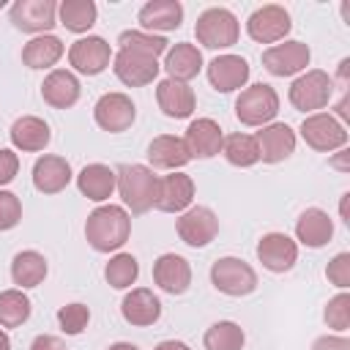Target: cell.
<instances>
[{
	"label": "cell",
	"instance_id": "obj_1",
	"mask_svg": "<svg viewBox=\"0 0 350 350\" xmlns=\"http://www.w3.org/2000/svg\"><path fill=\"white\" fill-rule=\"evenodd\" d=\"M131 235V216L120 205H101L85 221V238L96 252H115Z\"/></svg>",
	"mask_w": 350,
	"mask_h": 350
},
{
	"label": "cell",
	"instance_id": "obj_2",
	"mask_svg": "<svg viewBox=\"0 0 350 350\" xmlns=\"http://www.w3.org/2000/svg\"><path fill=\"white\" fill-rule=\"evenodd\" d=\"M115 175H118V191H120L126 208H131V213L139 216V213L153 208L159 178L153 175L150 167H145V164H120Z\"/></svg>",
	"mask_w": 350,
	"mask_h": 350
},
{
	"label": "cell",
	"instance_id": "obj_3",
	"mask_svg": "<svg viewBox=\"0 0 350 350\" xmlns=\"http://www.w3.org/2000/svg\"><path fill=\"white\" fill-rule=\"evenodd\" d=\"M194 36H197V44H202L208 49H227V46L238 44L241 25H238V19L230 8L213 5V8H205L197 16Z\"/></svg>",
	"mask_w": 350,
	"mask_h": 350
},
{
	"label": "cell",
	"instance_id": "obj_4",
	"mask_svg": "<svg viewBox=\"0 0 350 350\" xmlns=\"http://www.w3.org/2000/svg\"><path fill=\"white\" fill-rule=\"evenodd\" d=\"M276 112H279V93L265 82L243 88L241 96L235 98V118L243 126H268L276 118Z\"/></svg>",
	"mask_w": 350,
	"mask_h": 350
},
{
	"label": "cell",
	"instance_id": "obj_5",
	"mask_svg": "<svg viewBox=\"0 0 350 350\" xmlns=\"http://www.w3.org/2000/svg\"><path fill=\"white\" fill-rule=\"evenodd\" d=\"M211 282L219 293L232 295V298H241L257 290V273L241 257H219L211 265Z\"/></svg>",
	"mask_w": 350,
	"mask_h": 350
},
{
	"label": "cell",
	"instance_id": "obj_6",
	"mask_svg": "<svg viewBox=\"0 0 350 350\" xmlns=\"http://www.w3.org/2000/svg\"><path fill=\"white\" fill-rule=\"evenodd\" d=\"M334 96V79L320 71V68H312L306 74H301L298 79H293L290 85V104L298 109V112H317L323 109Z\"/></svg>",
	"mask_w": 350,
	"mask_h": 350
},
{
	"label": "cell",
	"instance_id": "obj_7",
	"mask_svg": "<svg viewBox=\"0 0 350 350\" xmlns=\"http://www.w3.org/2000/svg\"><path fill=\"white\" fill-rule=\"evenodd\" d=\"M301 137L309 148H314L320 153H331V150L347 145V129L328 112L306 115L301 123Z\"/></svg>",
	"mask_w": 350,
	"mask_h": 350
},
{
	"label": "cell",
	"instance_id": "obj_8",
	"mask_svg": "<svg viewBox=\"0 0 350 350\" xmlns=\"http://www.w3.org/2000/svg\"><path fill=\"white\" fill-rule=\"evenodd\" d=\"M290 27H293L290 14L284 11V5H276V3L260 5L246 19V33L257 44H276L290 33Z\"/></svg>",
	"mask_w": 350,
	"mask_h": 350
},
{
	"label": "cell",
	"instance_id": "obj_9",
	"mask_svg": "<svg viewBox=\"0 0 350 350\" xmlns=\"http://www.w3.org/2000/svg\"><path fill=\"white\" fill-rule=\"evenodd\" d=\"M57 3L55 0H16L11 5V22L22 33L46 36L57 22Z\"/></svg>",
	"mask_w": 350,
	"mask_h": 350
},
{
	"label": "cell",
	"instance_id": "obj_10",
	"mask_svg": "<svg viewBox=\"0 0 350 350\" xmlns=\"http://www.w3.org/2000/svg\"><path fill=\"white\" fill-rule=\"evenodd\" d=\"M178 230V238L186 243V246H208L216 235H219V219L211 208L205 205H194V208H186L175 224Z\"/></svg>",
	"mask_w": 350,
	"mask_h": 350
},
{
	"label": "cell",
	"instance_id": "obj_11",
	"mask_svg": "<svg viewBox=\"0 0 350 350\" xmlns=\"http://www.w3.org/2000/svg\"><path fill=\"white\" fill-rule=\"evenodd\" d=\"M159 60L142 52H131V49H118V55L112 57V71L115 77L129 85V88H142L150 85L159 77Z\"/></svg>",
	"mask_w": 350,
	"mask_h": 350
},
{
	"label": "cell",
	"instance_id": "obj_12",
	"mask_svg": "<svg viewBox=\"0 0 350 350\" xmlns=\"http://www.w3.org/2000/svg\"><path fill=\"white\" fill-rule=\"evenodd\" d=\"M309 57H312V52L304 41H284V44H273L262 52V66L273 77H293L309 66Z\"/></svg>",
	"mask_w": 350,
	"mask_h": 350
},
{
	"label": "cell",
	"instance_id": "obj_13",
	"mask_svg": "<svg viewBox=\"0 0 350 350\" xmlns=\"http://www.w3.org/2000/svg\"><path fill=\"white\" fill-rule=\"evenodd\" d=\"M93 118L104 131L120 134L134 123L137 107L126 93H104L93 107Z\"/></svg>",
	"mask_w": 350,
	"mask_h": 350
},
{
	"label": "cell",
	"instance_id": "obj_14",
	"mask_svg": "<svg viewBox=\"0 0 350 350\" xmlns=\"http://www.w3.org/2000/svg\"><path fill=\"white\" fill-rule=\"evenodd\" d=\"M109 57H112V49L101 36H85V38L74 41L68 49V63L79 74H88V77L101 74L109 66Z\"/></svg>",
	"mask_w": 350,
	"mask_h": 350
},
{
	"label": "cell",
	"instance_id": "obj_15",
	"mask_svg": "<svg viewBox=\"0 0 350 350\" xmlns=\"http://www.w3.org/2000/svg\"><path fill=\"white\" fill-rule=\"evenodd\" d=\"M191 200H194V180L186 172H172V175L159 178L153 208L164 213H180L191 205Z\"/></svg>",
	"mask_w": 350,
	"mask_h": 350
},
{
	"label": "cell",
	"instance_id": "obj_16",
	"mask_svg": "<svg viewBox=\"0 0 350 350\" xmlns=\"http://www.w3.org/2000/svg\"><path fill=\"white\" fill-rule=\"evenodd\" d=\"M257 257L271 273H284L298 260V243L284 232H268L257 243Z\"/></svg>",
	"mask_w": 350,
	"mask_h": 350
},
{
	"label": "cell",
	"instance_id": "obj_17",
	"mask_svg": "<svg viewBox=\"0 0 350 350\" xmlns=\"http://www.w3.org/2000/svg\"><path fill=\"white\" fill-rule=\"evenodd\" d=\"M208 82L219 93H232L249 82V63L241 55H219L208 63Z\"/></svg>",
	"mask_w": 350,
	"mask_h": 350
},
{
	"label": "cell",
	"instance_id": "obj_18",
	"mask_svg": "<svg viewBox=\"0 0 350 350\" xmlns=\"http://www.w3.org/2000/svg\"><path fill=\"white\" fill-rule=\"evenodd\" d=\"M221 142H224V134H221V126L213 118L191 120L189 129H186V137H183V145H186L191 159H211V156H216L221 150Z\"/></svg>",
	"mask_w": 350,
	"mask_h": 350
},
{
	"label": "cell",
	"instance_id": "obj_19",
	"mask_svg": "<svg viewBox=\"0 0 350 350\" xmlns=\"http://www.w3.org/2000/svg\"><path fill=\"white\" fill-rule=\"evenodd\" d=\"M153 282L164 293H170V295H183L189 290V284H191V265H189V260L180 257V254H172V252L161 254L153 262Z\"/></svg>",
	"mask_w": 350,
	"mask_h": 350
},
{
	"label": "cell",
	"instance_id": "obj_20",
	"mask_svg": "<svg viewBox=\"0 0 350 350\" xmlns=\"http://www.w3.org/2000/svg\"><path fill=\"white\" fill-rule=\"evenodd\" d=\"M156 101H159V109L167 115V118H189L197 107V98H194V90L186 85V82H178V79H161L156 85Z\"/></svg>",
	"mask_w": 350,
	"mask_h": 350
},
{
	"label": "cell",
	"instance_id": "obj_21",
	"mask_svg": "<svg viewBox=\"0 0 350 350\" xmlns=\"http://www.w3.org/2000/svg\"><path fill=\"white\" fill-rule=\"evenodd\" d=\"M254 139L265 164H279L295 150V131L287 123H268L262 126V131H257Z\"/></svg>",
	"mask_w": 350,
	"mask_h": 350
},
{
	"label": "cell",
	"instance_id": "obj_22",
	"mask_svg": "<svg viewBox=\"0 0 350 350\" xmlns=\"http://www.w3.org/2000/svg\"><path fill=\"white\" fill-rule=\"evenodd\" d=\"M120 312H123V320L126 323H131L137 328H145V325H153L161 317V301L153 295V290L137 287V290H131L123 298Z\"/></svg>",
	"mask_w": 350,
	"mask_h": 350
},
{
	"label": "cell",
	"instance_id": "obj_23",
	"mask_svg": "<svg viewBox=\"0 0 350 350\" xmlns=\"http://www.w3.org/2000/svg\"><path fill=\"white\" fill-rule=\"evenodd\" d=\"M41 96L49 107L68 109L79 101V79L66 68H55V71L46 74V79L41 85Z\"/></svg>",
	"mask_w": 350,
	"mask_h": 350
},
{
	"label": "cell",
	"instance_id": "obj_24",
	"mask_svg": "<svg viewBox=\"0 0 350 350\" xmlns=\"http://www.w3.org/2000/svg\"><path fill=\"white\" fill-rule=\"evenodd\" d=\"M71 180V164L63 156H41L33 164V186L41 194H57Z\"/></svg>",
	"mask_w": 350,
	"mask_h": 350
},
{
	"label": "cell",
	"instance_id": "obj_25",
	"mask_svg": "<svg viewBox=\"0 0 350 350\" xmlns=\"http://www.w3.org/2000/svg\"><path fill=\"white\" fill-rule=\"evenodd\" d=\"M295 238L309 246V249H320L334 238V221L323 208H306L298 221H295Z\"/></svg>",
	"mask_w": 350,
	"mask_h": 350
},
{
	"label": "cell",
	"instance_id": "obj_26",
	"mask_svg": "<svg viewBox=\"0 0 350 350\" xmlns=\"http://www.w3.org/2000/svg\"><path fill=\"white\" fill-rule=\"evenodd\" d=\"M148 161L156 170H180L191 161L183 137H172V134H159L153 137V142L148 145Z\"/></svg>",
	"mask_w": 350,
	"mask_h": 350
},
{
	"label": "cell",
	"instance_id": "obj_27",
	"mask_svg": "<svg viewBox=\"0 0 350 350\" xmlns=\"http://www.w3.org/2000/svg\"><path fill=\"white\" fill-rule=\"evenodd\" d=\"M183 22V5L178 0H150L139 8V25L145 30H178Z\"/></svg>",
	"mask_w": 350,
	"mask_h": 350
},
{
	"label": "cell",
	"instance_id": "obj_28",
	"mask_svg": "<svg viewBox=\"0 0 350 350\" xmlns=\"http://www.w3.org/2000/svg\"><path fill=\"white\" fill-rule=\"evenodd\" d=\"M49 139H52L49 126L36 115H22L11 126V142H14L16 150L36 153V150H44L49 145Z\"/></svg>",
	"mask_w": 350,
	"mask_h": 350
},
{
	"label": "cell",
	"instance_id": "obj_29",
	"mask_svg": "<svg viewBox=\"0 0 350 350\" xmlns=\"http://www.w3.org/2000/svg\"><path fill=\"white\" fill-rule=\"evenodd\" d=\"M77 186L79 191L93 200V202H104L107 197H112L115 186H118V175L112 167L107 164H88L82 167V172L77 175Z\"/></svg>",
	"mask_w": 350,
	"mask_h": 350
},
{
	"label": "cell",
	"instance_id": "obj_30",
	"mask_svg": "<svg viewBox=\"0 0 350 350\" xmlns=\"http://www.w3.org/2000/svg\"><path fill=\"white\" fill-rule=\"evenodd\" d=\"M164 68L170 74V79H178V82H186L194 79L202 68V52L194 46V44H175L172 49H167V60H164Z\"/></svg>",
	"mask_w": 350,
	"mask_h": 350
},
{
	"label": "cell",
	"instance_id": "obj_31",
	"mask_svg": "<svg viewBox=\"0 0 350 350\" xmlns=\"http://www.w3.org/2000/svg\"><path fill=\"white\" fill-rule=\"evenodd\" d=\"M46 276V260L41 252L36 249H25L19 254H14L11 260V279L14 284H19V290H27V287H38Z\"/></svg>",
	"mask_w": 350,
	"mask_h": 350
},
{
	"label": "cell",
	"instance_id": "obj_32",
	"mask_svg": "<svg viewBox=\"0 0 350 350\" xmlns=\"http://www.w3.org/2000/svg\"><path fill=\"white\" fill-rule=\"evenodd\" d=\"M63 57V41L57 36H36L22 49V63L27 68H52Z\"/></svg>",
	"mask_w": 350,
	"mask_h": 350
},
{
	"label": "cell",
	"instance_id": "obj_33",
	"mask_svg": "<svg viewBox=\"0 0 350 350\" xmlns=\"http://www.w3.org/2000/svg\"><path fill=\"white\" fill-rule=\"evenodd\" d=\"M57 14H60V25L71 33H88L93 25H96V16H98V8L93 0H63L57 5Z\"/></svg>",
	"mask_w": 350,
	"mask_h": 350
},
{
	"label": "cell",
	"instance_id": "obj_34",
	"mask_svg": "<svg viewBox=\"0 0 350 350\" xmlns=\"http://www.w3.org/2000/svg\"><path fill=\"white\" fill-rule=\"evenodd\" d=\"M221 150H224V159L232 164V167H252L260 161V148H257V139L252 134H230L224 137L221 142Z\"/></svg>",
	"mask_w": 350,
	"mask_h": 350
},
{
	"label": "cell",
	"instance_id": "obj_35",
	"mask_svg": "<svg viewBox=\"0 0 350 350\" xmlns=\"http://www.w3.org/2000/svg\"><path fill=\"white\" fill-rule=\"evenodd\" d=\"M243 342H246L243 328L238 323H232V320L213 323L202 336L205 350H243Z\"/></svg>",
	"mask_w": 350,
	"mask_h": 350
},
{
	"label": "cell",
	"instance_id": "obj_36",
	"mask_svg": "<svg viewBox=\"0 0 350 350\" xmlns=\"http://www.w3.org/2000/svg\"><path fill=\"white\" fill-rule=\"evenodd\" d=\"M30 298L22 290H3L0 293V328H16L30 317Z\"/></svg>",
	"mask_w": 350,
	"mask_h": 350
},
{
	"label": "cell",
	"instance_id": "obj_37",
	"mask_svg": "<svg viewBox=\"0 0 350 350\" xmlns=\"http://www.w3.org/2000/svg\"><path fill=\"white\" fill-rule=\"evenodd\" d=\"M137 276H139V262H137V257L129 254V252L115 254V257L107 262V268H104V279H107V284H112L115 290L131 287V284L137 282Z\"/></svg>",
	"mask_w": 350,
	"mask_h": 350
},
{
	"label": "cell",
	"instance_id": "obj_38",
	"mask_svg": "<svg viewBox=\"0 0 350 350\" xmlns=\"http://www.w3.org/2000/svg\"><path fill=\"white\" fill-rule=\"evenodd\" d=\"M120 49H131V52H142L150 57H159L161 52H167V38L164 36H150L145 30H123L118 36Z\"/></svg>",
	"mask_w": 350,
	"mask_h": 350
},
{
	"label": "cell",
	"instance_id": "obj_39",
	"mask_svg": "<svg viewBox=\"0 0 350 350\" xmlns=\"http://www.w3.org/2000/svg\"><path fill=\"white\" fill-rule=\"evenodd\" d=\"M57 323H60V328H63L68 336H77V334H82V331L88 328V323H90V309H88L85 304H66V306L57 309Z\"/></svg>",
	"mask_w": 350,
	"mask_h": 350
},
{
	"label": "cell",
	"instance_id": "obj_40",
	"mask_svg": "<svg viewBox=\"0 0 350 350\" xmlns=\"http://www.w3.org/2000/svg\"><path fill=\"white\" fill-rule=\"evenodd\" d=\"M323 317H325L328 328H334V331H347V325H350V295H347V293L334 295V298L325 304Z\"/></svg>",
	"mask_w": 350,
	"mask_h": 350
},
{
	"label": "cell",
	"instance_id": "obj_41",
	"mask_svg": "<svg viewBox=\"0 0 350 350\" xmlns=\"http://www.w3.org/2000/svg\"><path fill=\"white\" fill-rule=\"evenodd\" d=\"M22 221V202L14 191L0 189V232L14 230Z\"/></svg>",
	"mask_w": 350,
	"mask_h": 350
},
{
	"label": "cell",
	"instance_id": "obj_42",
	"mask_svg": "<svg viewBox=\"0 0 350 350\" xmlns=\"http://www.w3.org/2000/svg\"><path fill=\"white\" fill-rule=\"evenodd\" d=\"M325 276L331 284H336L339 290H347L350 287V252H339L328 268H325Z\"/></svg>",
	"mask_w": 350,
	"mask_h": 350
},
{
	"label": "cell",
	"instance_id": "obj_43",
	"mask_svg": "<svg viewBox=\"0 0 350 350\" xmlns=\"http://www.w3.org/2000/svg\"><path fill=\"white\" fill-rule=\"evenodd\" d=\"M19 172V156L8 148H0V186L11 183Z\"/></svg>",
	"mask_w": 350,
	"mask_h": 350
},
{
	"label": "cell",
	"instance_id": "obj_44",
	"mask_svg": "<svg viewBox=\"0 0 350 350\" xmlns=\"http://www.w3.org/2000/svg\"><path fill=\"white\" fill-rule=\"evenodd\" d=\"M312 350H350V339H345V336H320V339H314V345H312Z\"/></svg>",
	"mask_w": 350,
	"mask_h": 350
},
{
	"label": "cell",
	"instance_id": "obj_45",
	"mask_svg": "<svg viewBox=\"0 0 350 350\" xmlns=\"http://www.w3.org/2000/svg\"><path fill=\"white\" fill-rule=\"evenodd\" d=\"M30 350H66V345L52 334H38L30 345Z\"/></svg>",
	"mask_w": 350,
	"mask_h": 350
},
{
	"label": "cell",
	"instance_id": "obj_46",
	"mask_svg": "<svg viewBox=\"0 0 350 350\" xmlns=\"http://www.w3.org/2000/svg\"><path fill=\"white\" fill-rule=\"evenodd\" d=\"M153 350H191L189 345H183V342H175V339H167V342H159Z\"/></svg>",
	"mask_w": 350,
	"mask_h": 350
},
{
	"label": "cell",
	"instance_id": "obj_47",
	"mask_svg": "<svg viewBox=\"0 0 350 350\" xmlns=\"http://www.w3.org/2000/svg\"><path fill=\"white\" fill-rule=\"evenodd\" d=\"M347 156H350V150H339V156H336L331 164L339 167V170H347Z\"/></svg>",
	"mask_w": 350,
	"mask_h": 350
},
{
	"label": "cell",
	"instance_id": "obj_48",
	"mask_svg": "<svg viewBox=\"0 0 350 350\" xmlns=\"http://www.w3.org/2000/svg\"><path fill=\"white\" fill-rule=\"evenodd\" d=\"M107 350H139V347L131 345V342H115V345H109Z\"/></svg>",
	"mask_w": 350,
	"mask_h": 350
},
{
	"label": "cell",
	"instance_id": "obj_49",
	"mask_svg": "<svg viewBox=\"0 0 350 350\" xmlns=\"http://www.w3.org/2000/svg\"><path fill=\"white\" fill-rule=\"evenodd\" d=\"M0 350H11V339H8V334L0 328Z\"/></svg>",
	"mask_w": 350,
	"mask_h": 350
},
{
	"label": "cell",
	"instance_id": "obj_50",
	"mask_svg": "<svg viewBox=\"0 0 350 350\" xmlns=\"http://www.w3.org/2000/svg\"><path fill=\"white\" fill-rule=\"evenodd\" d=\"M347 200H350V194H342V219L347 221ZM350 224V221H347Z\"/></svg>",
	"mask_w": 350,
	"mask_h": 350
},
{
	"label": "cell",
	"instance_id": "obj_51",
	"mask_svg": "<svg viewBox=\"0 0 350 350\" xmlns=\"http://www.w3.org/2000/svg\"><path fill=\"white\" fill-rule=\"evenodd\" d=\"M3 5H5V0H0V8H3Z\"/></svg>",
	"mask_w": 350,
	"mask_h": 350
}]
</instances>
